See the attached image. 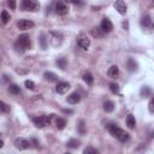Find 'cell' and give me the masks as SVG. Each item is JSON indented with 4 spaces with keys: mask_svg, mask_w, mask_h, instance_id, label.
<instances>
[{
    "mask_svg": "<svg viewBox=\"0 0 154 154\" xmlns=\"http://www.w3.org/2000/svg\"><path fill=\"white\" fill-rule=\"evenodd\" d=\"M83 153L84 154H97L99 150L96 148H93V147H87V148H84Z\"/></svg>",
    "mask_w": 154,
    "mask_h": 154,
    "instance_id": "cell-31",
    "label": "cell"
},
{
    "mask_svg": "<svg viewBox=\"0 0 154 154\" xmlns=\"http://www.w3.org/2000/svg\"><path fill=\"white\" fill-rule=\"evenodd\" d=\"M10 109H11L10 106L6 102H4L2 100H0V113H8Z\"/></svg>",
    "mask_w": 154,
    "mask_h": 154,
    "instance_id": "cell-29",
    "label": "cell"
},
{
    "mask_svg": "<svg viewBox=\"0 0 154 154\" xmlns=\"http://www.w3.org/2000/svg\"><path fill=\"white\" fill-rule=\"evenodd\" d=\"M54 10H55V12H57L58 14H60V16H65V14H67V12H69V7H67V5H66L63 0L57 1Z\"/></svg>",
    "mask_w": 154,
    "mask_h": 154,
    "instance_id": "cell-7",
    "label": "cell"
},
{
    "mask_svg": "<svg viewBox=\"0 0 154 154\" xmlns=\"http://www.w3.org/2000/svg\"><path fill=\"white\" fill-rule=\"evenodd\" d=\"M77 131H78V134L79 135H82V136H84L85 135V124H84V120H79L78 122V125H77Z\"/></svg>",
    "mask_w": 154,
    "mask_h": 154,
    "instance_id": "cell-25",
    "label": "cell"
},
{
    "mask_svg": "<svg viewBox=\"0 0 154 154\" xmlns=\"http://www.w3.org/2000/svg\"><path fill=\"white\" fill-rule=\"evenodd\" d=\"M31 47V41H30V37L29 35L26 34H23V35H19L18 40L16 41L14 43V49L19 53H23L24 51L29 49Z\"/></svg>",
    "mask_w": 154,
    "mask_h": 154,
    "instance_id": "cell-2",
    "label": "cell"
},
{
    "mask_svg": "<svg viewBox=\"0 0 154 154\" xmlns=\"http://www.w3.org/2000/svg\"><path fill=\"white\" fill-rule=\"evenodd\" d=\"M47 41H49L53 47H59L64 41V36L58 31H49L47 36Z\"/></svg>",
    "mask_w": 154,
    "mask_h": 154,
    "instance_id": "cell-4",
    "label": "cell"
},
{
    "mask_svg": "<svg viewBox=\"0 0 154 154\" xmlns=\"http://www.w3.org/2000/svg\"><path fill=\"white\" fill-rule=\"evenodd\" d=\"M83 81H84L88 85H91L93 82H94V77H93V75H91L90 72H85V73L83 75Z\"/></svg>",
    "mask_w": 154,
    "mask_h": 154,
    "instance_id": "cell-24",
    "label": "cell"
},
{
    "mask_svg": "<svg viewBox=\"0 0 154 154\" xmlns=\"http://www.w3.org/2000/svg\"><path fill=\"white\" fill-rule=\"evenodd\" d=\"M66 146H67V148L76 149V148H78V147L81 146V142H79L78 140H76V138H71V140H69V141H67Z\"/></svg>",
    "mask_w": 154,
    "mask_h": 154,
    "instance_id": "cell-19",
    "label": "cell"
},
{
    "mask_svg": "<svg viewBox=\"0 0 154 154\" xmlns=\"http://www.w3.org/2000/svg\"><path fill=\"white\" fill-rule=\"evenodd\" d=\"M103 109H105L107 113L113 112V109H114V103H113V101H111V100L106 101V102L103 103Z\"/></svg>",
    "mask_w": 154,
    "mask_h": 154,
    "instance_id": "cell-22",
    "label": "cell"
},
{
    "mask_svg": "<svg viewBox=\"0 0 154 154\" xmlns=\"http://www.w3.org/2000/svg\"><path fill=\"white\" fill-rule=\"evenodd\" d=\"M77 45H78L82 49H87V48L90 46V40H89L87 36H81V37H78V40H77Z\"/></svg>",
    "mask_w": 154,
    "mask_h": 154,
    "instance_id": "cell-12",
    "label": "cell"
},
{
    "mask_svg": "<svg viewBox=\"0 0 154 154\" xmlns=\"http://www.w3.org/2000/svg\"><path fill=\"white\" fill-rule=\"evenodd\" d=\"M107 130L109 131V134L113 136V137H116L118 141H120V142H126L128 140H129V134L128 132H125L123 129H120L117 124H114V123H109V124H107Z\"/></svg>",
    "mask_w": 154,
    "mask_h": 154,
    "instance_id": "cell-1",
    "label": "cell"
},
{
    "mask_svg": "<svg viewBox=\"0 0 154 154\" xmlns=\"http://www.w3.org/2000/svg\"><path fill=\"white\" fill-rule=\"evenodd\" d=\"M140 94H141L142 97H149V96L152 95V89H150V87H148V85H143V87L141 88Z\"/></svg>",
    "mask_w": 154,
    "mask_h": 154,
    "instance_id": "cell-18",
    "label": "cell"
},
{
    "mask_svg": "<svg viewBox=\"0 0 154 154\" xmlns=\"http://www.w3.org/2000/svg\"><path fill=\"white\" fill-rule=\"evenodd\" d=\"M91 35H93L94 37H96V38H101V37L105 35V32L101 30V28H94V29L91 30Z\"/></svg>",
    "mask_w": 154,
    "mask_h": 154,
    "instance_id": "cell-26",
    "label": "cell"
},
{
    "mask_svg": "<svg viewBox=\"0 0 154 154\" xmlns=\"http://www.w3.org/2000/svg\"><path fill=\"white\" fill-rule=\"evenodd\" d=\"M55 64H57V66H58L59 69L65 70V69H66V65H67V61H66L65 58H59V59H57Z\"/></svg>",
    "mask_w": 154,
    "mask_h": 154,
    "instance_id": "cell-27",
    "label": "cell"
},
{
    "mask_svg": "<svg viewBox=\"0 0 154 154\" xmlns=\"http://www.w3.org/2000/svg\"><path fill=\"white\" fill-rule=\"evenodd\" d=\"M22 10L36 12L40 10V4L37 0H22Z\"/></svg>",
    "mask_w": 154,
    "mask_h": 154,
    "instance_id": "cell-5",
    "label": "cell"
},
{
    "mask_svg": "<svg viewBox=\"0 0 154 154\" xmlns=\"http://www.w3.org/2000/svg\"><path fill=\"white\" fill-rule=\"evenodd\" d=\"M126 125H128V128H130V129H135V126H136V120H135V117H134L132 114H128V117H126Z\"/></svg>",
    "mask_w": 154,
    "mask_h": 154,
    "instance_id": "cell-20",
    "label": "cell"
},
{
    "mask_svg": "<svg viewBox=\"0 0 154 154\" xmlns=\"http://www.w3.org/2000/svg\"><path fill=\"white\" fill-rule=\"evenodd\" d=\"M63 112H65V113H72L71 109H63Z\"/></svg>",
    "mask_w": 154,
    "mask_h": 154,
    "instance_id": "cell-37",
    "label": "cell"
},
{
    "mask_svg": "<svg viewBox=\"0 0 154 154\" xmlns=\"http://www.w3.org/2000/svg\"><path fill=\"white\" fill-rule=\"evenodd\" d=\"M66 100H67L69 103H71V105H76V103L79 102L81 96H79V94H78L77 91H73V93H71V94L66 97Z\"/></svg>",
    "mask_w": 154,
    "mask_h": 154,
    "instance_id": "cell-13",
    "label": "cell"
},
{
    "mask_svg": "<svg viewBox=\"0 0 154 154\" xmlns=\"http://www.w3.org/2000/svg\"><path fill=\"white\" fill-rule=\"evenodd\" d=\"M10 19H11L10 13H8L7 11H2V12H1V22H2L4 24H7V23L10 22Z\"/></svg>",
    "mask_w": 154,
    "mask_h": 154,
    "instance_id": "cell-30",
    "label": "cell"
},
{
    "mask_svg": "<svg viewBox=\"0 0 154 154\" xmlns=\"http://www.w3.org/2000/svg\"><path fill=\"white\" fill-rule=\"evenodd\" d=\"M153 105H154V100H153V99H150L149 105H148V106H149V112H150V113H153V112H154V109H153Z\"/></svg>",
    "mask_w": 154,
    "mask_h": 154,
    "instance_id": "cell-35",
    "label": "cell"
},
{
    "mask_svg": "<svg viewBox=\"0 0 154 154\" xmlns=\"http://www.w3.org/2000/svg\"><path fill=\"white\" fill-rule=\"evenodd\" d=\"M126 67L130 72H136L138 70V64L132 59V58H129L128 61H126Z\"/></svg>",
    "mask_w": 154,
    "mask_h": 154,
    "instance_id": "cell-14",
    "label": "cell"
},
{
    "mask_svg": "<svg viewBox=\"0 0 154 154\" xmlns=\"http://www.w3.org/2000/svg\"><path fill=\"white\" fill-rule=\"evenodd\" d=\"M7 6L11 10H16V0H7Z\"/></svg>",
    "mask_w": 154,
    "mask_h": 154,
    "instance_id": "cell-34",
    "label": "cell"
},
{
    "mask_svg": "<svg viewBox=\"0 0 154 154\" xmlns=\"http://www.w3.org/2000/svg\"><path fill=\"white\" fill-rule=\"evenodd\" d=\"M38 42H40V46H41L42 49H47V43H48V41H47V36H46L45 34H41V35H40Z\"/></svg>",
    "mask_w": 154,
    "mask_h": 154,
    "instance_id": "cell-21",
    "label": "cell"
},
{
    "mask_svg": "<svg viewBox=\"0 0 154 154\" xmlns=\"http://www.w3.org/2000/svg\"><path fill=\"white\" fill-rule=\"evenodd\" d=\"M113 7L117 10V12L119 14H125L128 11V7H126V4L124 2V0H116V2L113 4Z\"/></svg>",
    "mask_w": 154,
    "mask_h": 154,
    "instance_id": "cell-9",
    "label": "cell"
},
{
    "mask_svg": "<svg viewBox=\"0 0 154 154\" xmlns=\"http://www.w3.org/2000/svg\"><path fill=\"white\" fill-rule=\"evenodd\" d=\"M67 1L71 2V4H73V5H81V4H82L81 0H67Z\"/></svg>",
    "mask_w": 154,
    "mask_h": 154,
    "instance_id": "cell-36",
    "label": "cell"
},
{
    "mask_svg": "<svg viewBox=\"0 0 154 154\" xmlns=\"http://www.w3.org/2000/svg\"><path fill=\"white\" fill-rule=\"evenodd\" d=\"M24 84H25V87H26L28 89H30V90L35 89V83H34L32 81H30V79H26V81L24 82Z\"/></svg>",
    "mask_w": 154,
    "mask_h": 154,
    "instance_id": "cell-33",
    "label": "cell"
},
{
    "mask_svg": "<svg viewBox=\"0 0 154 154\" xmlns=\"http://www.w3.org/2000/svg\"><path fill=\"white\" fill-rule=\"evenodd\" d=\"M53 116H54V114H51L49 117H47V116L34 117V118H32V123L35 124L36 128L42 129V128H45V126H47V125L51 124V122H52V119H53Z\"/></svg>",
    "mask_w": 154,
    "mask_h": 154,
    "instance_id": "cell-3",
    "label": "cell"
},
{
    "mask_svg": "<svg viewBox=\"0 0 154 154\" xmlns=\"http://www.w3.org/2000/svg\"><path fill=\"white\" fill-rule=\"evenodd\" d=\"M43 77H45V79H46V81H48V82H58V76H57L54 72L45 71Z\"/></svg>",
    "mask_w": 154,
    "mask_h": 154,
    "instance_id": "cell-17",
    "label": "cell"
},
{
    "mask_svg": "<svg viewBox=\"0 0 154 154\" xmlns=\"http://www.w3.org/2000/svg\"><path fill=\"white\" fill-rule=\"evenodd\" d=\"M2 146H4V141L0 140V148H2Z\"/></svg>",
    "mask_w": 154,
    "mask_h": 154,
    "instance_id": "cell-38",
    "label": "cell"
},
{
    "mask_svg": "<svg viewBox=\"0 0 154 154\" xmlns=\"http://www.w3.org/2000/svg\"><path fill=\"white\" fill-rule=\"evenodd\" d=\"M65 125H66V120L64 118H57L55 119V128L58 130H63L65 128Z\"/></svg>",
    "mask_w": 154,
    "mask_h": 154,
    "instance_id": "cell-23",
    "label": "cell"
},
{
    "mask_svg": "<svg viewBox=\"0 0 154 154\" xmlns=\"http://www.w3.org/2000/svg\"><path fill=\"white\" fill-rule=\"evenodd\" d=\"M34 26H35V23L32 20H29V19H20V20L17 22V28L19 30H23V31L24 30H29V29H31Z\"/></svg>",
    "mask_w": 154,
    "mask_h": 154,
    "instance_id": "cell-8",
    "label": "cell"
},
{
    "mask_svg": "<svg viewBox=\"0 0 154 154\" xmlns=\"http://www.w3.org/2000/svg\"><path fill=\"white\" fill-rule=\"evenodd\" d=\"M14 147L19 150H24V149H29L31 147V142L26 138H23V137H19V138H16L14 140Z\"/></svg>",
    "mask_w": 154,
    "mask_h": 154,
    "instance_id": "cell-6",
    "label": "cell"
},
{
    "mask_svg": "<svg viewBox=\"0 0 154 154\" xmlns=\"http://www.w3.org/2000/svg\"><path fill=\"white\" fill-rule=\"evenodd\" d=\"M100 28L103 32H111L113 30V24L112 22L108 19V18H103L101 20V24H100Z\"/></svg>",
    "mask_w": 154,
    "mask_h": 154,
    "instance_id": "cell-10",
    "label": "cell"
},
{
    "mask_svg": "<svg viewBox=\"0 0 154 154\" xmlns=\"http://www.w3.org/2000/svg\"><path fill=\"white\" fill-rule=\"evenodd\" d=\"M70 88L71 87H70V84L67 82H58V84L55 87V90H57L58 94H65V93H67V90Z\"/></svg>",
    "mask_w": 154,
    "mask_h": 154,
    "instance_id": "cell-11",
    "label": "cell"
},
{
    "mask_svg": "<svg viewBox=\"0 0 154 154\" xmlns=\"http://www.w3.org/2000/svg\"><path fill=\"white\" fill-rule=\"evenodd\" d=\"M107 75H108L109 78H117V77L119 76V69H118V66H117V65H112V66L108 69Z\"/></svg>",
    "mask_w": 154,
    "mask_h": 154,
    "instance_id": "cell-16",
    "label": "cell"
},
{
    "mask_svg": "<svg viewBox=\"0 0 154 154\" xmlns=\"http://www.w3.org/2000/svg\"><path fill=\"white\" fill-rule=\"evenodd\" d=\"M152 25H153V22H152L150 16L147 14V16L142 17V19H141V26H142V28L148 29V28H152Z\"/></svg>",
    "mask_w": 154,
    "mask_h": 154,
    "instance_id": "cell-15",
    "label": "cell"
},
{
    "mask_svg": "<svg viewBox=\"0 0 154 154\" xmlns=\"http://www.w3.org/2000/svg\"><path fill=\"white\" fill-rule=\"evenodd\" d=\"M8 91H10L11 94H13V95H18V94L20 93V88H19V85H17V84H10V85H8Z\"/></svg>",
    "mask_w": 154,
    "mask_h": 154,
    "instance_id": "cell-28",
    "label": "cell"
},
{
    "mask_svg": "<svg viewBox=\"0 0 154 154\" xmlns=\"http://www.w3.org/2000/svg\"><path fill=\"white\" fill-rule=\"evenodd\" d=\"M109 89H111V91H112L113 94H118V93H119V85L116 84V83H111V84H109Z\"/></svg>",
    "mask_w": 154,
    "mask_h": 154,
    "instance_id": "cell-32",
    "label": "cell"
}]
</instances>
